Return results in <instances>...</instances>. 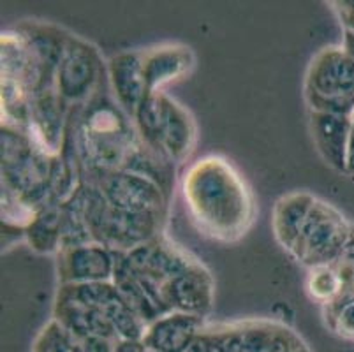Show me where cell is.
<instances>
[{
  "label": "cell",
  "instance_id": "1",
  "mask_svg": "<svg viewBox=\"0 0 354 352\" xmlns=\"http://www.w3.org/2000/svg\"><path fill=\"white\" fill-rule=\"evenodd\" d=\"M183 196L199 231L218 241L240 240L256 217L245 180L222 157H205L183 176Z\"/></svg>",
  "mask_w": 354,
  "mask_h": 352
},
{
  "label": "cell",
  "instance_id": "2",
  "mask_svg": "<svg viewBox=\"0 0 354 352\" xmlns=\"http://www.w3.org/2000/svg\"><path fill=\"white\" fill-rule=\"evenodd\" d=\"M74 141L85 183L95 185L106 174L127 169L141 140L117 104L99 99L78 116Z\"/></svg>",
  "mask_w": 354,
  "mask_h": 352
},
{
  "label": "cell",
  "instance_id": "3",
  "mask_svg": "<svg viewBox=\"0 0 354 352\" xmlns=\"http://www.w3.org/2000/svg\"><path fill=\"white\" fill-rule=\"evenodd\" d=\"M310 111L351 116L354 113V62L344 48L328 46L312 58L305 76Z\"/></svg>",
  "mask_w": 354,
  "mask_h": 352
},
{
  "label": "cell",
  "instance_id": "4",
  "mask_svg": "<svg viewBox=\"0 0 354 352\" xmlns=\"http://www.w3.org/2000/svg\"><path fill=\"white\" fill-rule=\"evenodd\" d=\"M351 231L353 225L347 224L339 210L315 199L304 231L291 254L298 259V263L305 264L310 270L335 264L349 243Z\"/></svg>",
  "mask_w": 354,
  "mask_h": 352
},
{
  "label": "cell",
  "instance_id": "5",
  "mask_svg": "<svg viewBox=\"0 0 354 352\" xmlns=\"http://www.w3.org/2000/svg\"><path fill=\"white\" fill-rule=\"evenodd\" d=\"M205 329L214 338L217 352H296L305 347L291 328L272 321H247Z\"/></svg>",
  "mask_w": 354,
  "mask_h": 352
},
{
  "label": "cell",
  "instance_id": "6",
  "mask_svg": "<svg viewBox=\"0 0 354 352\" xmlns=\"http://www.w3.org/2000/svg\"><path fill=\"white\" fill-rule=\"evenodd\" d=\"M101 73L97 50L86 41L71 35L55 76V90L67 106L88 101L97 89Z\"/></svg>",
  "mask_w": 354,
  "mask_h": 352
},
{
  "label": "cell",
  "instance_id": "7",
  "mask_svg": "<svg viewBox=\"0 0 354 352\" xmlns=\"http://www.w3.org/2000/svg\"><path fill=\"white\" fill-rule=\"evenodd\" d=\"M106 201L115 208L134 213L164 215L167 198L156 182L131 171H115L95 183Z\"/></svg>",
  "mask_w": 354,
  "mask_h": 352
},
{
  "label": "cell",
  "instance_id": "8",
  "mask_svg": "<svg viewBox=\"0 0 354 352\" xmlns=\"http://www.w3.org/2000/svg\"><path fill=\"white\" fill-rule=\"evenodd\" d=\"M117 254L99 243L59 250V275L64 284L108 282L113 279Z\"/></svg>",
  "mask_w": 354,
  "mask_h": 352
},
{
  "label": "cell",
  "instance_id": "9",
  "mask_svg": "<svg viewBox=\"0 0 354 352\" xmlns=\"http://www.w3.org/2000/svg\"><path fill=\"white\" fill-rule=\"evenodd\" d=\"M160 299L169 312H183L205 317L212 308L214 282L199 263L189 268L185 273L167 280L160 289Z\"/></svg>",
  "mask_w": 354,
  "mask_h": 352
},
{
  "label": "cell",
  "instance_id": "10",
  "mask_svg": "<svg viewBox=\"0 0 354 352\" xmlns=\"http://www.w3.org/2000/svg\"><path fill=\"white\" fill-rule=\"evenodd\" d=\"M312 138L324 163L347 173L351 140V116L333 113H310Z\"/></svg>",
  "mask_w": 354,
  "mask_h": 352
},
{
  "label": "cell",
  "instance_id": "11",
  "mask_svg": "<svg viewBox=\"0 0 354 352\" xmlns=\"http://www.w3.org/2000/svg\"><path fill=\"white\" fill-rule=\"evenodd\" d=\"M201 329L199 315L171 312L148 326L141 344L153 352H187Z\"/></svg>",
  "mask_w": 354,
  "mask_h": 352
},
{
  "label": "cell",
  "instance_id": "12",
  "mask_svg": "<svg viewBox=\"0 0 354 352\" xmlns=\"http://www.w3.org/2000/svg\"><path fill=\"white\" fill-rule=\"evenodd\" d=\"M148 93L160 92L164 85L185 76L194 66L191 48L182 44H162L141 51Z\"/></svg>",
  "mask_w": 354,
  "mask_h": 352
},
{
  "label": "cell",
  "instance_id": "13",
  "mask_svg": "<svg viewBox=\"0 0 354 352\" xmlns=\"http://www.w3.org/2000/svg\"><path fill=\"white\" fill-rule=\"evenodd\" d=\"M55 321L60 322L73 338L102 337L120 342L117 329L111 321L95 306H90L80 299L59 295L55 305Z\"/></svg>",
  "mask_w": 354,
  "mask_h": 352
},
{
  "label": "cell",
  "instance_id": "14",
  "mask_svg": "<svg viewBox=\"0 0 354 352\" xmlns=\"http://www.w3.org/2000/svg\"><path fill=\"white\" fill-rule=\"evenodd\" d=\"M108 73L117 102L122 109L134 115L145 101V97L148 95L141 53L127 51L117 55L109 60Z\"/></svg>",
  "mask_w": 354,
  "mask_h": 352
},
{
  "label": "cell",
  "instance_id": "15",
  "mask_svg": "<svg viewBox=\"0 0 354 352\" xmlns=\"http://www.w3.org/2000/svg\"><path fill=\"white\" fill-rule=\"evenodd\" d=\"M314 203L315 198L308 192H292L282 196L277 201L272 219L273 232H275L277 241L286 250L292 252V248L298 243V238L304 231V225Z\"/></svg>",
  "mask_w": 354,
  "mask_h": 352
},
{
  "label": "cell",
  "instance_id": "16",
  "mask_svg": "<svg viewBox=\"0 0 354 352\" xmlns=\"http://www.w3.org/2000/svg\"><path fill=\"white\" fill-rule=\"evenodd\" d=\"M196 145V124L191 113L178 102H173L169 125L164 138L162 151L171 163L180 164L187 159Z\"/></svg>",
  "mask_w": 354,
  "mask_h": 352
},
{
  "label": "cell",
  "instance_id": "17",
  "mask_svg": "<svg viewBox=\"0 0 354 352\" xmlns=\"http://www.w3.org/2000/svg\"><path fill=\"white\" fill-rule=\"evenodd\" d=\"M28 243L34 250L50 254L62 248V205L48 203L27 228Z\"/></svg>",
  "mask_w": 354,
  "mask_h": 352
},
{
  "label": "cell",
  "instance_id": "18",
  "mask_svg": "<svg viewBox=\"0 0 354 352\" xmlns=\"http://www.w3.org/2000/svg\"><path fill=\"white\" fill-rule=\"evenodd\" d=\"M307 290L315 302L323 303V305L333 303L342 293V280H340L337 268L333 264L312 268L307 279Z\"/></svg>",
  "mask_w": 354,
  "mask_h": 352
},
{
  "label": "cell",
  "instance_id": "19",
  "mask_svg": "<svg viewBox=\"0 0 354 352\" xmlns=\"http://www.w3.org/2000/svg\"><path fill=\"white\" fill-rule=\"evenodd\" d=\"M73 344L69 331L53 319L35 338L32 352H73Z\"/></svg>",
  "mask_w": 354,
  "mask_h": 352
},
{
  "label": "cell",
  "instance_id": "20",
  "mask_svg": "<svg viewBox=\"0 0 354 352\" xmlns=\"http://www.w3.org/2000/svg\"><path fill=\"white\" fill-rule=\"evenodd\" d=\"M326 322L339 337L354 342V302L347 303L333 315L326 317Z\"/></svg>",
  "mask_w": 354,
  "mask_h": 352
},
{
  "label": "cell",
  "instance_id": "21",
  "mask_svg": "<svg viewBox=\"0 0 354 352\" xmlns=\"http://www.w3.org/2000/svg\"><path fill=\"white\" fill-rule=\"evenodd\" d=\"M118 342L102 337L74 338L73 352H115Z\"/></svg>",
  "mask_w": 354,
  "mask_h": 352
},
{
  "label": "cell",
  "instance_id": "22",
  "mask_svg": "<svg viewBox=\"0 0 354 352\" xmlns=\"http://www.w3.org/2000/svg\"><path fill=\"white\" fill-rule=\"evenodd\" d=\"M333 6H337L335 9L339 11L346 30L354 32V2H333Z\"/></svg>",
  "mask_w": 354,
  "mask_h": 352
},
{
  "label": "cell",
  "instance_id": "23",
  "mask_svg": "<svg viewBox=\"0 0 354 352\" xmlns=\"http://www.w3.org/2000/svg\"><path fill=\"white\" fill-rule=\"evenodd\" d=\"M115 352H153L148 347H145L141 342H131V340H120L117 344Z\"/></svg>",
  "mask_w": 354,
  "mask_h": 352
},
{
  "label": "cell",
  "instance_id": "24",
  "mask_svg": "<svg viewBox=\"0 0 354 352\" xmlns=\"http://www.w3.org/2000/svg\"><path fill=\"white\" fill-rule=\"evenodd\" d=\"M347 174H354V113L351 115V140H349V160H347Z\"/></svg>",
  "mask_w": 354,
  "mask_h": 352
},
{
  "label": "cell",
  "instance_id": "25",
  "mask_svg": "<svg viewBox=\"0 0 354 352\" xmlns=\"http://www.w3.org/2000/svg\"><path fill=\"white\" fill-rule=\"evenodd\" d=\"M342 48L346 50V53L353 58V62H354V32L346 30V34H344V46Z\"/></svg>",
  "mask_w": 354,
  "mask_h": 352
},
{
  "label": "cell",
  "instance_id": "26",
  "mask_svg": "<svg viewBox=\"0 0 354 352\" xmlns=\"http://www.w3.org/2000/svg\"><path fill=\"white\" fill-rule=\"evenodd\" d=\"M296 352H310V351H308V347H307V345H305L304 349H300V351H296Z\"/></svg>",
  "mask_w": 354,
  "mask_h": 352
}]
</instances>
